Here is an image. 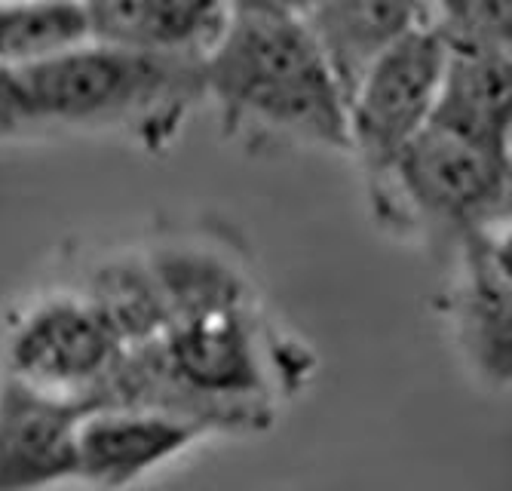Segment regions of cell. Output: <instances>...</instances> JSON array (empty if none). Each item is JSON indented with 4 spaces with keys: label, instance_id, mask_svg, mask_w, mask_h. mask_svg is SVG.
Returning a JSON list of instances; mask_svg holds the SVG:
<instances>
[{
    "label": "cell",
    "instance_id": "cell-3",
    "mask_svg": "<svg viewBox=\"0 0 512 491\" xmlns=\"http://www.w3.org/2000/svg\"><path fill=\"white\" fill-rule=\"evenodd\" d=\"M22 132H114L148 151L175 142L203 105V59L89 40L40 65L7 71Z\"/></svg>",
    "mask_w": 512,
    "mask_h": 491
},
{
    "label": "cell",
    "instance_id": "cell-7",
    "mask_svg": "<svg viewBox=\"0 0 512 491\" xmlns=\"http://www.w3.org/2000/svg\"><path fill=\"white\" fill-rule=\"evenodd\" d=\"M439 310L470 372L491 390H506L512 323L509 231L476 237L451 252Z\"/></svg>",
    "mask_w": 512,
    "mask_h": 491
},
{
    "label": "cell",
    "instance_id": "cell-8",
    "mask_svg": "<svg viewBox=\"0 0 512 491\" xmlns=\"http://www.w3.org/2000/svg\"><path fill=\"white\" fill-rule=\"evenodd\" d=\"M206 436L200 424L148 406L86 409L74 436V482L96 491H126Z\"/></svg>",
    "mask_w": 512,
    "mask_h": 491
},
{
    "label": "cell",
    "instance_id": "cell-13",
    "mask_svg": "<svg viewBox=\"0 0 512 491\" xmlns=\"http://www.w3.org/2000/svg\"><path fill=\"white\" fill-rule=\"evenodd\" d=\"M92 40L203 59L227 22L224 0H86Z\"/></svg>",
    "mask_w": 512,
    "mask_h": 491
},
{
    "label": "cell",
    "instance_id": "cell-4",
    "mask_svg": "<svg viewBox=\"0 0 512 491\" xmlns=\"http://www.w3.org/2000/svg\"><path fill=\"white\" fill-rule=\"evenodd\" d=\"M509 172L512 157L427 126L368 191V203L381 228L421 237L448 261L463 243L509 231Z\"/></svg>",
    "mask_w": 512,
    "mask_h": 491
},
{
    "label": "cell",
    "instance_id": "cell-2",
    "mask_svg": "<svg viewBox=\"0 0 512 491\" xmlns=\"http://www.w3.org/2000/svg\"><path fill=\"white\" fill-rule=\"evenodd\" d=\"M203 99L252 148L347 154V99L301 19L227 13L203 56Z\"/></svg>",
    "mask_w": 512,
    "mask_h": 491
},
{
    "label": "cell",
    "instance_id": "cell-15",
    "mask_svg": "<svg viewBox=\"0 0 512 491\" xmlns=\"http://www.w3.org/2000/svg\"><path fill=\"white\" fill-rule=\"evenodd\" d=\"M92 40L86 0L0 4V68L16 71L71 53Z\"/></svg>",
    "mask_w": 512,
    "mask_h": 491
},
{
    "label": "cell",
    "instance_id": "cell-18",
    "mask_svg": "<svg viewBox=\"0 0 512 491\" xmlns=\"http://www.w3.org/2000/svg\"><path fill=\"white\" fill-rule=\"evenodd\" d=\"M0 4H10V0H0Z\"/></svg>",
    "mask_w": 512,
    "mask_h": 491
},
{
    "label": "cell",
    "instance_id": "cell-16",
    "mask_svg": "<svg viewBox=\"0 0 512 491\" xmlns=\"http://www.w3.org/2000/svg\"><path fill=\"white\" fill-rule=\"evenodd\" d=\"M427 16L445 47L509 50V0H427Z\"/></svg>",
    "mask_w": 512,
    "mask_h": 491
},
{
    "label": "cell",
    "instance_id": "cell-5",
    "mask_svg": "<svg viewBox=\"0 0 512 491\" xmlns=\"http://www.w3.org/2000/svg\"><path fill=\"white\" fill-rule=\"evenodd\" d=\"M129 347L74 286L43 292L10 317L0 375L86 409L102 406Z\"/></svg>",
    "mask_w": 512,
    "mask_h": 491
},
{
    "label": "cell",
    "instance_id": "cell-10",
    "mask_svg": "<svg viewBox=\"0 0 512 491\" xmlns=\"http://www.w3.org/2000/svg\"><path fill=\"white\" fill-rule=\"evenodd\" d=\"M83 409L0 375V491H46L74 482V436Z\"/></svg>",
    "mask_w": 512,
    "mask_h": 491
},
{
    "label": "cell",
    "instance_id": "cell-14",
    "mask_svg": "<svg viewBox=\"0 0 512 491\" xmlns=\"http://www.w3.org/2000/svg\"><path fill=\"white\" fill-rule=\"evenodd\" d=\"M71 286L92 301L129 350L154 341L169 326L142 249H111L89 258Z\"/></svg>",
    "mask_w": 512,
    "mask_h": 491
},
{
    "label": "cell",
    "instance_id": "cell-9",
    "mask_svg": "<svg viewBox=\"0 0 512 491\" xmlns=\"http://www.w3.org/2000/svg\"><path fill=\"white\" fill-rule=\"evenodd\" d=\"M169 326L255 304L243 255L215 228H169L142 246Z\"/></svg>",
    "mask_w": 512,
    "mask_h": 491
},
{
    "label": "cell",
    "instance_id": "cell-6",
    "mask_svg": "<svg viewBox=\"0 0 512 491\" xmlns=\"http://www.w3.org/2000/svg\"><path fill=\"white\" fill-rule=\"evenodd\" d=\"M448 47L427 25L371 65L347 96V154L375 191L399 154L427 129L445 74Z\"/></svg>",
    "mask_w": 512,
    "mask_h": 491
},
{
    "label": "cell",
    "instance_id": "cell-17",
    "mask_svg": "<svg viewBox=\"0 0 512 491\" xmlns=\"http://www.w3.org/2000/svg\"><path fill=\"white\" fill-rule=\"evenodd\" d=\"M19 136V120L13 108V93H10V77L0 68V142Z\"/></svg>",
    "mask_w": 512,
    "mask_h": 491
},
{
    "label": "cell",
    "instance_id": "cell-11",
    "mask_svg": "<svg viewBox=\"0 0 512 491\" xmlns=\"http://www.w3.org/2000/svg\"><path fill=\"white\" fill-rule=\"evenodd\" d=\"M344 99L362 74L408 34L430 25L427 0H316L301 19Z\"/></svg>",
    "mask_w": 512,
    "mask_h": 491
},
{
    "label": "cell",
    "instance_id": "cell-12",
    "mask_svg": "<svg viewBox=\"0 0 512 491\" xmlns=\"http://www.w3.org/2000/svg\"><path fill=\"white\" fill-rule=\"evenodd\" d=\"M427 126L509 157L512 145V77L509 50L448 47L439 99Z\"/></svg>",
    "mask_w": 512,
    "mask_h": 491
},
{
    "label": "cell",
    "instance_id": "cell-1",
    "mask_svg": "<svg viewBox=\"0 0 512 491\" xmlns=\"http://www.w3.org/2000/svg\"><path fill=\"white\" fill-rule=\"evenodd\" d=\"M310 375V350L273 326L258 301L166 326L132 347L102 406H148L212 433H255ZM99 409V406H96Z\"/></svg>",
    "mask_w": 512,
    "mask_h": 491
}]
</instances>
